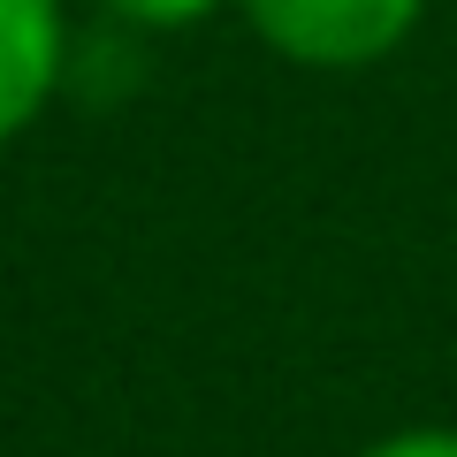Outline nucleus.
Wrapping results in <instances>:
<instances>
[{
	"mask_svg": "<svg viewBox=\"0 0 457 457\" xmlns=\"http://www.w3.org/2000/svg\"><path fill=\"white\" fill-rule=\"evenodd\" d=\"M237 16L275 62L351 77L411 46L427 0H237Z\"/></svg>",
	"mask_w": 457,
	"mask_h": 457,
	"instance_id": "obj_1",
	"label": "nucleus"
},
{
	"mask_svg": "<svg viewBox=\"0 0 457 457\" xmlns=\"http://www.w3.org/2000/svg\"><path fill=\"white\" fill-rule=\"evenodd\" d=\"M69 77V8L62 0H0V145L38 130Z\"/></svg>",
	"mask_w": 457,
	"mask_h": 457,
	"instance_id": "obj_2",
	"label": "nucleus"
},
{
	"mask_svg": "<svg viewBox=\"0 0 457 457\" xmlns=\"http://www.w3.org/2000/svg\"><path fill=\"white\" fill-rule=\"evenodd\" d=\"M122 31H191V23L221 16V8H237V0H99Z\"/></svg>",
	"mask_w": 457,
	"mask_h": 457,
	"instance_id": "obj_3",
	"label": "nucleus"
},
{
	"mask_svg": "<svg viewBox=\"0 0 457 457\" xmlns=\"http://www.w3.org/2000/svg\"><path fill=\"white\" fill-rule=\"evenodd\" d=\"M359 457H457V427H396V435H381V442H366Z\"/></svg>",
	"mask_w": 457,
	"mask_h": 457,
	"instance_id": "obj_4",
	"label": "nucleus"
}]
</instances>
